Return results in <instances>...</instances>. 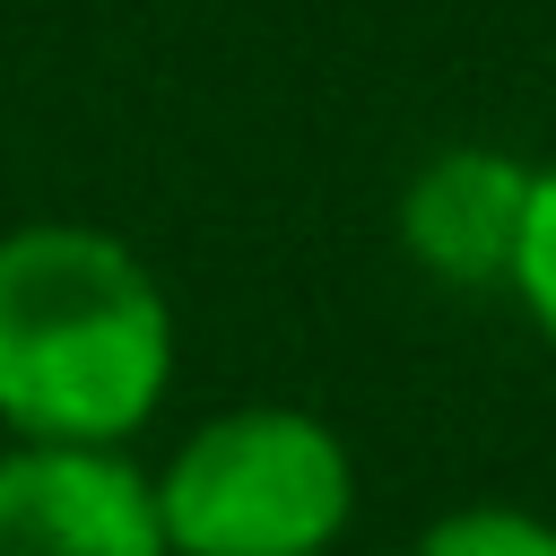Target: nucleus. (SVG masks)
<instances>
[{"label": "nucleus", "mask_w": 556, "mask_h": 556, "mask_svg": "<svg viewBox=\"0 0 556 556\" xmlns=\"http://www.w3.org/2000/svg\"><path fill=\"white\" fill-rule=\"evenodd\" d=\"M408 556H556V521L539 504H513V495H478V504H443Z\"/></svg>", "instance_id": "nucleus-5"}, {"label": "nucleus", "mask_w": 556, "mask_h": 556, "mask_svg": "<svg viewBox=\"0 0 556 556\" xmlns=\"http://www.w3.org/2000/svg\"><path fill=\"white\" fill-rule=\"evenodd\" d=\"M165 556H330L356 530V452L295 400H243L148 469Z\"/></svg>", "instance_id": "nucleus-2"}, {"label": "nucleus", "mask_w": 556, "mask_h": 556, "mask_svg": "<svg viewBox=\"0 0 556 556\" xmlns=\"http://www.w3.org/2000/svg\"><path fill=\"white\" fill-rule=\"evenodd\" d=\"M521 208H530V156L495 139H452L400 182V252L434 287L460 295H504L513 252H521Z\"/></svg>", "instance_id": "nucleus-4"}, {"label": "nucleus", "mask_w": 556, "mask_h": 556, "mask_svg": "<svg viewBox=\"0 0 556 556\" xmlns=\"http://www.w3.org/2000/svg\"><path fill=\"white\" fill-rule=\"evenodd\" d=\"M504 295H513L521 321L556 348V156L530 165V208H521V252H513Z\"/></svg>", "instance_id": "nucleus-6"}, {"label": "nucleus", "mask_w": 556, "mask_h": 556, "mask_svg": "<svg viewBox=\"0 0 556 556\" xmlns=\"http://www.w3.org/2000/svg\"><path fill=\"white\" fill-rule=\"evenodd\" d=\"M182 365V321L139 243L87 217L0 235V434L130 452Z\"/></svg>", "instance_id": "nucleus-1"}, {"label": "nucleus", "mask_w": 556, "mask_h": 556, "mask_svg": "<svg viewBox=\"0 0 556 556\" xmlns=\"http://www.w3.org/2000/svg\"><path fill=\"white\" fill-rule=\"evenodd\" d=\"M0 556H165L148 460L78 452V443H9Z\"/></svg>", "instance_id": "nucleus-3"}]
</instances>
